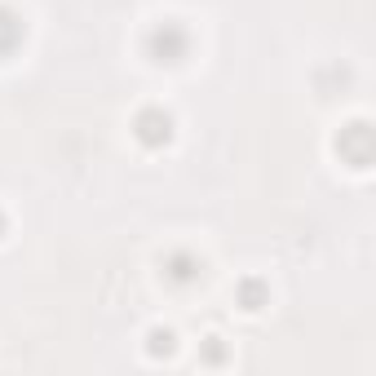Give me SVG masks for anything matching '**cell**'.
<instances>
[{
	"mask_svg": "<svg viewBox=\"0 0 376 376\" xmlns=\"http://www.w3.org/2000/svg\"><path fill=\"white\" fill-rule=\"evenodd\" d=\"M146 49H151L155 62H182L186 49H190V36L177 23H164V27H155L151 36H146Z\"/></svg>",
	"mask_w": 376,
	"mask_h": 376,
	"instance_id": "6da1fadb",
	"label": "cell"
},
{
	"mask_svg": "<svg viewBox=\"0 0 376 376\" xmlns=\"http://www.w3.org/2000/svg\"><path fill=\"white\" fill-rule=\"evenodd\" d=\"M239 305L243 310H261V305H266V288H261V279H243L239 284Z\"/></svg>",
	"mask_w": 376,
	"mask_h": 376,
	"instance_id": "5b68a950",
	"label": "cell"
},
{
	"mask_svg": "<svg viewBox=\"0 0 376 376\" xmlns=\"http://www.w3.org/2000/svg\"><path fill=\"white\" fill-rule=\"evenodd\" d=\"M146 350H151L155 358H159V354H173V350H177V346H173V332H169V328H164V332L155 328V332H151V346H146Z\"/></svg>",
	"mask_w": 376,
	"mask_h": 376,
	"instance_id": "8992f818",
	"label": "cell"
},
{
	"mask_svg": "<svg viewBox=\"0 0 376 376\" xmlns=\"http://www.w3.org/2000/svg\"><path fill=\"white\" fill-rule=\"evenodd\" d=\"M133 133H138L142 146H164L173 138V116H169V111H159V107H146L142 116L133 120Z\"/></svg>",
	"mask_w": 376,
	"mask_h": 376,
	"instance_id": "7a4b0ae2",
	"label": "cell"
},
{
	"mask_svg": "<svg viewBox=\"0 0 376 376\" xmlns=\"http://www.w3.org/2000/svg\"><path fill=\"white\" fill-rule=\"evenodd\" d=\"M164 270H169V279H177V284H190V279H200V261H195L190 253H169V261H164Z\"/></svg>",
	"mask_w": 376,
	"mask_h": 376,
	"instance_id": "3957f363",
	"label": "cell"
},
{
	"mask_svg": "<svg viewBox=\"0 0 376 376\" xmlns=\"http://www.w3.org/2000/svg\"><path fill=\"white\" fill-rule=\"evenodd\" d=\"M18 40H23V23L13 18L9 9H0V54H9Z\"/></svg>",
	"mask_w": 376,
	"mask_h": 376,
	"instance_id": "277c9868",
	"label": "cell"
},
{
	"mask_svg": "<svg viewBox=\"0 0 376 376\" xmlns=\"http://www.w3.org/2000/svg\"><path fill=\"white\" fill-rule=\"evenodd\" d=\"M0 235H5V212H0Z\"/></svg>",
	"mask_w": 376,
	"mask_h": 376,
	"instance_id": "52a82bcc",
	"label": "cell"
}]
</instances>
